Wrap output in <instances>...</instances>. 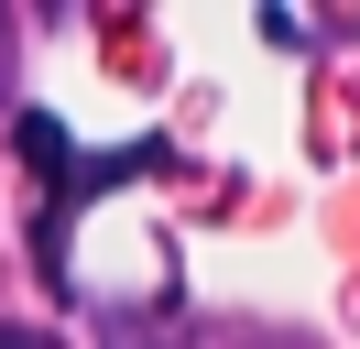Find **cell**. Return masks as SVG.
<instances>
[{
    "mask_svg": "<svg viewBox=\"0 0 360 349\" xmlns=\"http://www.w3.org/2000/svg\"><path fill=\"white\" fill-rule=\"evenodd\" d=\"M0 349H44V338H33V327H0Z\"/></svg>",
    "mask_w": 360,
    "mask_h": 349,
    "instance_id": "6da1fadb",
    "label": "cell"
}]
</instances>
